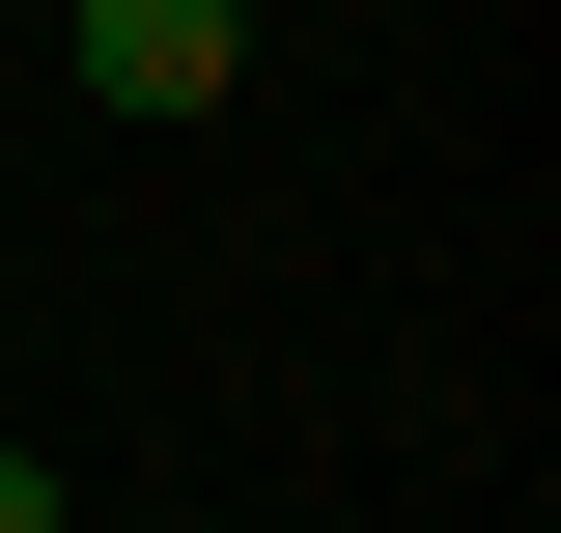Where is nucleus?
Segmentation results:
<instances>
[{"instance_id": "f03ea898", "label": "nucleus", "mask_w": 561, "mask_h": 533, "mask_svg": "<svg viewBox=\"0 0 561 533\" xmlns=\"http://www.w3.org/2000/svg\"><path fill=\"white\" fill-rule=\"evenodd\" d=\"M0 533H57V450H0Z\"/></svg>"}, {"instance_id": "f257e3e1", "label": "nucleus", "mask_w": 561, "mask_h": 533, "mask_svg": "<svg viewBox=\"0 0 561 533\" xmlns=\"http://www.w3.org/2000/svg\"><path fill=\"white\" fill-rule=\"evenodd\" d=\"M57 84L169 140V113H225V84H253V0H57Z\"/></svg>"}]
</instances>
